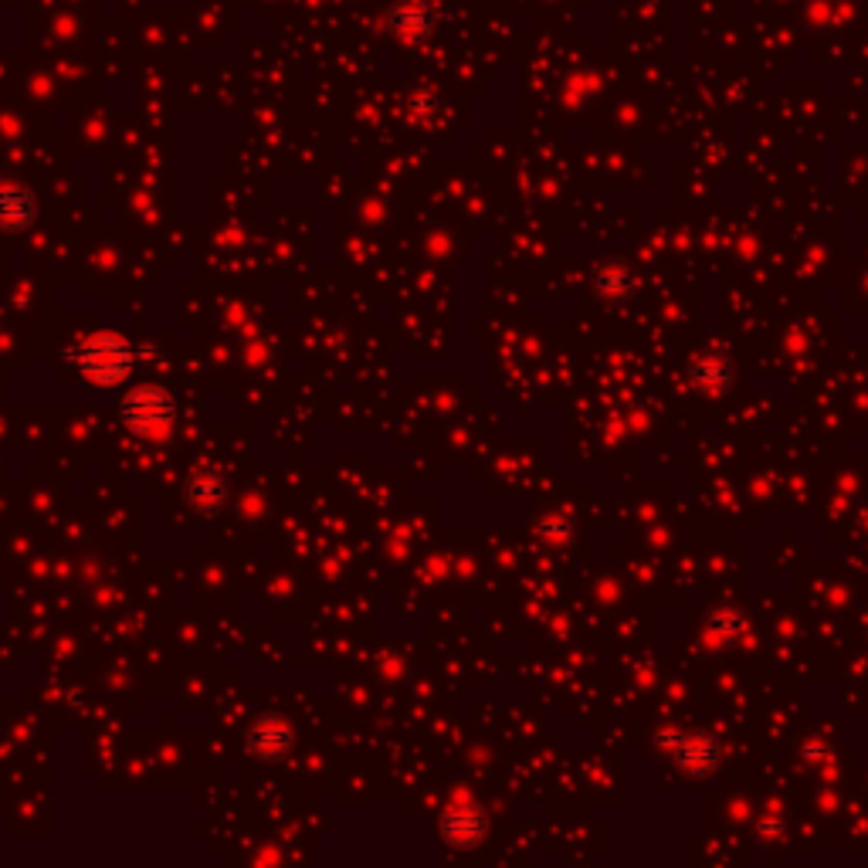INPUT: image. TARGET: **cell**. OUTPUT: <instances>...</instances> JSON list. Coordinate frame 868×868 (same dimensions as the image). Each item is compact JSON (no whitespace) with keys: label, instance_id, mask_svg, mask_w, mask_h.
<instances>
[{"label":"cell","instance_id":"1","mask_svg":"<svg viewBox=\"0 0 868 868\" xmlns=\"http://www.w3.org/2000/svg\"><path fill=\"white\" fill-rule=\"evenodd\" d=\"M75 366L85 384L109 390V387H119L122 381H130L133 366H136V350L122 333L96 329L79 343Z\"/></svg>","mask_w":868,"mask_h":868},{"label":"cell","instance_id":"2","mask_svg":"<svg viewBox=\"0 0 868 868\" xmlns=\"http://www.w3.org/2000/svg\"><path fill=\"white\" fill-rule=\"evenodd\" d=\"M119 421L126 424L130 434L146 442H164L177 424V400L170 390L157 384H140L133 387L119 405Z\"/></svg>","mask_w":868,"mask_h":868},{"label":"cell","instance_id":"3","mask_svg":"<svg viewBox=\"0 0 868 868\" xmlns=\"http://www.w3.org/2000/svg\"><path fill=\"white\" fill-rule=\"evenodd\" d=\"M38 221V197L21 183H0V228L24 231Z\"/></svg>","mask_w":868,"mask_h":868},{"label":"cell","instance_id":"4","mask_svg":"<svg viewBox=\"0 0 868 868\" xmlns=\"http://www.w3.org/2000/svg\"><path fill=\"white\" fill-rule=\"evenodd\" d=\"M292 747V730L282 720H262L248 733V754L258 760H278Z\"/></svg>","mask_w":868,"mask_h":868},{"label":"cell","instance_id":"5","mask_svg":"<svg viewBox=\"0 0 868 868\" xmlns=\"http://www.w3.org/2000/svg\"><path fill=\"white\" fill-rule=\"evenodd\" d=\"M188 503L197 506L201 513H214L228 503V485L217 472H197L191 482H188Z\"/></svg>","mask_w":868,"mask_h":868}]
</instances>
